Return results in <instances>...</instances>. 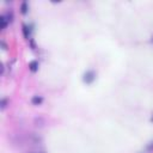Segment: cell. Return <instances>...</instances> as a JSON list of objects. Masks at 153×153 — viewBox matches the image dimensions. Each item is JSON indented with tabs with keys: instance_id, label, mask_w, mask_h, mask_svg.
<instances>
[{
	"instance_id": "obj_1",
	"label": "cell",
	"mask_w": 153,
	"mask_h": 153,
	"mask_svg": "<svg viewBox=\"0 0 153 153\" xmlns=\"http://www.w3.org/2000/svg\"><path fill=\"white\" fill-rule=\"evenodd\" d=\"M94 79H96V74H94L93 71H87V72L84 74V78H82V80H84L86 84H91Z\"/></svg>"
},
{
	"instance_id": "obj_2",
	"label": "cell",
	"mask_w": 153,
	"mask_h": 153,
	"mask_svg": "<svg viewBox=\"0 0 153 153\" xmlns=\"http://www.w3.org/2000/svg\"><path fill=\"white\" fill-rule=\"evenodd\" d=\"M10 24V22H8V19L6 18V16L5 14H2L1 17H0V25H1V29L2 30H5L6 27H7V25Z\"/></svg>"
},
{
	"instance_id": "obj_3",
	"label": "cell",
	"mask_w": 153,
	"mask_h": 153,
	"mask_svg": "<svg viewBox=\"0 0 153 153\" xmlns=\"http://www.w3.org/2000/svg\"><path fill=\"white\" fill-rule=\"evenodd\" d=\"M31 103L33 105H41L43 103V97L42 96H33L31 98Z\"/></svg>"
},
{
	"instance_id": "obj_4",
	"label": "cell",
	"mask_w": 153,
	"mask_h": 153,
	"mask_svg": "<svg viewBox=\"0 0 153 153\" xmlns=\"http://www.w3.org/2000/svg\"><path fill=\"white\" fill-rule=\"evenodd\" d=\"M29 69L31 71V72H37L38 71V62L36 61V60H33V61H30L29 62Z\"/></svg>"
},
{
	"instance_id": "obj_5",
	"label": "cell",
	"mask_w": 153,
	"mask_h": 153,
	"mask_svg": "<svg viewBox=\"0 0 153 153\" xmlns=\"http://www.w3.org/2000/svg\"><path fill=\"white\" fill-rule=\"evenodd\" d=\"M29 12V4L26 1H23L20 4V13L22 14H26Z\"/></svg>"
},
{
	"instance_id": "obj_6",
	"label": "cell",
	"mask_w": 153,
	"mask_h": 153,
	"mask_svg": "<svg viewBox=\"0 0 153 153\" xmlns=\"http://www.w3.org/2000/svg\"><path fill=\"white\" fill-rule=\"evenodd\" d=\"M7 104H8V99H7V98H2V99H1V103H0V105H1V110L6 109Z\"/></svg>"
},
{
	"instance_id": "obj_7",
	"label": "cell",
	"mask_w": 153,
	"mask_h": 153,
	"mask_svg": "<svg viewBox=\"0 0 153 153\" xmlns=\"http://www.w3.org/2000/svg\"><path fill=\"white\" fill-rule=\"evenodd\" d=\"M27 31H29L27 26H26V25H23V33H24L25 38H29V33H27Z\"/></svg>"
},
{
	"instance_id": "obj_8",
	"label": "cell",
	"mask_w": 153,
	"mask_h": 153,
	"mask_svg": "<svg viewBox=\"0 0 153 153\" xmlns=\"http://www.w3.org/2000/svg\"><path fill=\"white\" fill-rule=\"evenodd\" d=\"M0 44H1V47H2V49H4V50H6V49H7V44H6L4 41H1V42H0Z\"/></svg>"
},
{
	"instance_id": "obj_9",
	"label": "cell",
	"mask_w": 153,
	"mask_h": 153,
	"mask_svg": "<svg viewBox=\"0 0 153 153\" xmlns=\"http://www.w3.org/2000/svg\"><path fill=\"white\" fill-rule=\"evenodd\" d=\"M152 120H153V118H152Z\"/></svg>"
}]
</instances>
